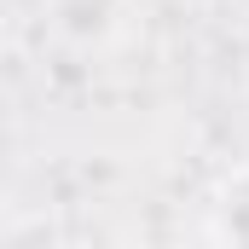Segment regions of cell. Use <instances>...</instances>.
Here are the masks:
<instances>
[{
	"label": "cell",
	"mask_w": 249,
	"mask_h": 249,
	"mask_svg": "<svg viewBox=\"0 0 249 249\" xmlns=\"http://www.w3.org/2000/svg\"><path fill=\"white\" fill-rule=\"evenodd\" d=\"M209 232L220 244H249V162H238L209 203Z\"/></svg>",
	"instance_id": "6da1fadb"
}]
</instances>
